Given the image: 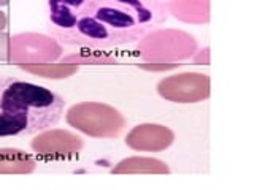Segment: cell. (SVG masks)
Wrapping results in <instances>:
<instances>
[{"label":"cell","instance_id":"7a4b0ae2","mask_svg":"<svg viewBox=\"0 0 254 190\" xmlns=\"http://www.w3.org/2000/svg\"><path fill=\"white\" fill-rule=\"evenodd\" d=\"M65 100L59 94L16 76L0 75V140L34 137L62 121Z\"/></svg>","mask_w":254,"mask_h":190},{"label":"cell","instance_id":"6da1fadb","mask_svg":"<svg viewBox=\"0 0 254 190\" xmlns=\"http://www.w3.org/2000/svg\"><path fill=\"white\" fill-rule=\"evenodd\" d=\"M169 19L165 0H45V27L64 46L105 51L140 43Z\"/></svg>","mask_w":254,"mask_h":190}]
</instances>
